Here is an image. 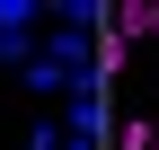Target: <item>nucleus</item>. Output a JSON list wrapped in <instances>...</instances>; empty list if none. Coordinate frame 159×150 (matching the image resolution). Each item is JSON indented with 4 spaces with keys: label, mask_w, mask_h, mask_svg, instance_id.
Returning <instances> with one entry per match:
<instances>
[{
    "label": "nucleus",
    "mask_w": 159,
    "mask_h": 150,
    "mask_svg": "<svg viewBox=\"0 0 159 150\" xmlns=\"http://www.w3.org/2000/svg\"><path fill=\"white\" fill-rule=\"evenodd\" d=\"M44 27V0H0V35H35Z\"/></svg>",
    "instance_id": "obj_4"
},
{
    "label": "nucleus",
    "mask_w": 159,
    "mask_h": 150,
    "mask_svg": "<svg viewBox=\"0 0 159 150\" xmlns=\"http://www.w3.org/2000/svg\"><path fill=\"white\" fill-rule=\"evenodd\" d=\"M106 35H159V0H106Z\"/></svg>",
    "instance_id": "obj_2"
},
{
    "label": "nucleus",
    "mask_w": 159,
    "mask_h": 150,
    "mask_svg": "<svg viewBox=\"0 0 159 150\" xmlns=\"http://www.w3.org/2000/svg\"><path fill=\"white\" fill-rule=\"evenodd\" d=\"M115 150H159V124H124V133H115Z\"/></svg>",
    "instance_id": "obj_6"
},
{
    "label": "nucleus",
    "mask_w": 159,
    "mask_h": 150,
    "mask_svg": "<svg viewBox=\"0 0 159 150\" xmlns=\"http://www.w3.org/2000/svg\"><path fill=\"white\" fill-rule=\"evenodd\" d=\"M0 62H9V71H27V62H35V35H0Z\"/></svg>",
    "instance_id": "obj_5"
},
{
    "label": "nucleus",
    "mask_w": 159,
    "mask_h": 150,
    "mask_svg": "<svg viewBox=\"0 0 159 150\" xmlns=\"http://www.w3.org/2000/svg\"><path fill=\"white\" fill-rule=\"evenodd\" d=\"M27 88H35V97H62V106H71V88H80V80H71L62 62H44V53H35V62H27Z\"/></svg>",
    "instance_id": "obj_3"
},
{
    "label": "nucleus",
    "mask_w": 159,
    "mask_h": 150,
    "mask_svg": "<svg viewBox=\"0 0 159 150\" xmlns=\"http://www.w3.org/2000/svg\"><path fill=\"white\" fill-rule=\"evenodd\" d=\"M44 62H62L71 80H89L97 71V35L89 27H44Z\"/></svg>",
    "instance_id": "obj_1"
}]
</instances>
